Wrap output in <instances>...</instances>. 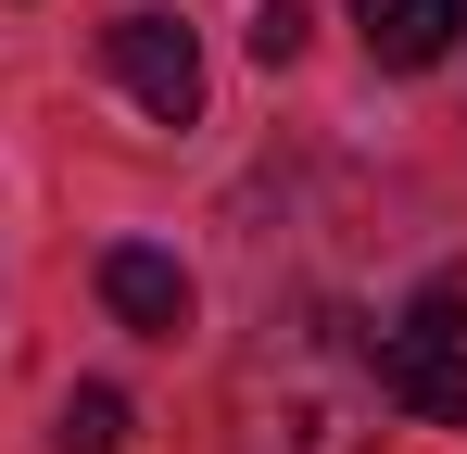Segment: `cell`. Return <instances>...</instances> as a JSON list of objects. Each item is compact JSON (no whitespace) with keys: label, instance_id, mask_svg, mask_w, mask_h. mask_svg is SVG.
Returning a JSON list of instances; mask_svg holds the SVG:
<instances>
[{"label":"cell","instance_id":"obj_1","mask_svg":"<svg viewBox=\"0 0 467 454\" xmlns=\"http://www.w3.org/2000/svg\"><path fill=\"white\" fill-rule=\"evenodd\" d=\"M367 417H379V366L341 341V315L291 328V391L265 417V454H367Z\"/></svg>","mask_w":467,"mask_h":454},{"label":"cell","instance_id":"obj_2","mask_svg":"<svg viewBox=\"0 0 467 454\" xmlns=\"http://www.w3.org/2000/svg\"><path fill=\"white\" fill-rule=\"evenodd\" d=\"M101 64H114V88H127L152 127H190V114H202V38H190L177 13H127V26L101 38Z\"/></svg>","mask_w":467,"mask_h":454},{"label":"cell","instance_id":"obj_3","mask_svg":"<svg viewBox=\"0 0 467 454\" xmlns=\"http://www.w3.org/2000/svg\"><path fill=\"white\" fill-rule=\"evenodd\" d=\"M367 366H379V404L404 417H430V429H467V328H379L367 341Z\"/></svg>","mask_w":467,"mask_h":454},{"label":"cell","instance_id":"obj_4","mask_svg":"<svg viewBox=\"0 0 467 454\" xmlns=\"http://www.w3.org/2000/svg\"><path fill=\"white\" fill-rule=\"evenodd\" d=\"M101 303H114V328H140V341H177V328L202 315L190 265L152 253V240H114V253H101Z\"/></svg>","mask_w":467,"mask_h":454},{"label":"cell","instance_id":"obj_5","mask_svg":"<svg viewBox=\"0 0 467 454\" xmlns=\"http://www.w3.org/2000/svg\"><path fill=\"white\" fill-rule=\"evenodd\" d=\"M354 38H367V64L417 76V64H442L467 38V0H354Z\"/></svg>","mask_w":467,"mask_h":454},{"label":"cell","instance_id":"obj_6","mask_svg":"<svg viewBox=\"0 0 467 454\" xmlns=\"http://www.w3.org/2000/svg\"><path fill=\"white\" fill-rule=\"evenodd\" d=\"M51 442H64V454H127V391H114V378H88V391H64Z\"/></svg>","mask_w":467,"mask_h":454},{"label":"cell","instance_id":"obj_7","mask_svg":"<svg viewBox=\"0 0 467 454\" xmlns=\"http://www.w3.org/2000/svg\"><path fill=\"white\" fill-rule=\"evenodd\" d=\"M304 26H316L304 0H265V13H253V64H265V76H278V64H304Z\"/></svg>","mask_w":467,"mask_h":454}]
</instances>
